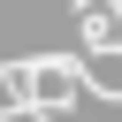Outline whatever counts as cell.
Segmentation results:
<instances>
[{"label": "cell", "instance_id": "obj_1", "mask_svg": "<svg viewBox=\"0 0 122 122\" xmlns=\"http://www.w3.org/2000/svg\"><path fill=\"white\" fill-rule=\"evenodd\" d=\"M76 23H84V46L92 53H122V0L99 8V15H76Z\"/></svg>", "mask_w": 122, "mask_h": 122}]
</instances>
